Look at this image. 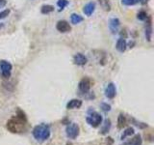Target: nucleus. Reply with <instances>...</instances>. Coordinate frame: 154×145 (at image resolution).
I'll return each instance as SVG.
<instances>
[{
  "label": "nucleus",
  "instance_id": "f257e3e1",
  "mask_svg": "<svg viewBox=\"0 0 154 145\" xmlns=\"http://www.w3.org/2000/svg\"><path fill=\"white\" fill-rule=\"evenodd\" d=\"M34 138L38 142H45L50 137L51 130L50 127L47 124H40L34 127L32 130Z\"/></svg>",
  "mask_w": 154,
  "mask_h": 145
},
{
  "label": "nucleus",
  "instance_id": "f03ea898",
  "mask_svg": "<svg viewBox=\"0 0 154 145\" xmlns=\"http://www.w3.org/2000/svg\"><path fill=\"white\" fill-rule=\"evenodd\" d=\"M26 123L27 122H24V121L17 118V116H14V117H12L10 120L7 121L6 128L8 129L9 132H11L12 134H18L22 132V130L24 129V126L26 125Z\"/></svg>",
  "mask_w": 154,
  "mask_h": 145
},
{
  "label": "nucleus",
  "instance_id": "7ed1b4c3",
  "mask_svg": "<svg viewBox=\"0 0 154 145\" xmlns=\"http://www.w3.org/2000/svg\"><path fill=\"white\" fill-rule=\"evenodd\" d=\"M86 121L91 127L97 128L101 124H102L103 118H102V116H101V114H99L98 112L90 109L88 111V116L86 117Z\"/></svg>",
  "mask_w": 154,
  "mask_h": 145
},
{
  "label": "nucleus",
  "instance_id": "20e7f679",
  "mask_svg": "<svg viewBox=\"0 0 154 145\" xmlns=\"http://www.w3.org/2000/svg\"><path fill=\"white\" fill-rule=\"evenodd\" d=\"M79 126L76 123H70L66 128V134L69 139H75L79 135Z\"/></svg>",
  "mask_w": 154,
  "mask_h": 145
},
{
  "label": "nucleus",
  "instance_id": "39448f33",
  "mask_svg": "<svg viewBox=\"0 0 154 145\" xmlns=\"http://www.w3.org/2000/svg\"><path fill=\"white\" fill-rule=\"evenodd\" d=\"M12 70H13V66L10 62L6 60L0 61V71H1V75L4 79H9L11 76Z\"/></svg>",
  "mask_w": 154,
  "mask_h": 145
},
{
  "label": "nucleus",
  "instance_id": "423d86ee",
  "mask_svg": "<svg viewBox=\"0 0 154 145\" xmlns=\"http://www.w3.org/2000/svg\"><path fill=\"white\" fill-rule=\"evenodd\" d=\"M91 81L89 77H84V79H82L78 83L79 91L81 93H84V94L89 93L91 90Z\"/></svg>",
  "mask_w": 154,
  "mask_h": 145
},
{
  "label": "nucleus",
  "instance_id": "0eeeda50",
  "mask_svg": "<svg viewBox=\"0 0 154 145\" xmlns=\"http://www.w3.org/2000/svg\"><path fill=\"white\" fill-rule=\"evenodd\" d=\"M56 29L61 33H67L71 30V26L66 21H59L56 24Z\"/></svg>",
  "mask_w": 154,
  "mask_h": 145
},
{
  "label": "nucleus",
  "instance_id": "6e6552de",
  "mask_svg": "<svg viewBox=\"0 0 154 145\" xmlns=\"http://www.w3.org/2000/svg\"><path fill=\"white\" fill-rule=\"evenodd\" d=\"M116 95H117V89H116V85L113 82H110V83L106 86L105 88V96L107 97L108 99L112 100L114 99Z\"/></svg>",
  "mask_w": 154,
  "mask_h": 145
},
{
  "label": "nucleus",
  "instance_id": "1a4fd4ad",
  "mask_svg": "<svg viewBox=\"0 0 154 145\" xmlns=\"http://www.w3.org/2000/svg\"><path fill=\"white\" fill-rule=\"evenodd\" d=\"M88 62V58L82 53H76L73 56V63L77 66H84Z\"/></svg>",
  "mask_w": 154,
  "mask_h": 145
},
{
  "label": "nucleus",
  "instance_id": "9d476101",
  "mask_svg": "<svg viewBox=\"0 0 154 145\" xmlns=\"http://www.w3.org/2000/svg\"><path fill=\"white\" fill-rule=\"evenodd\" d=\"M119 25H120V21H119V18H113L110 19V21H109V29H110V31L112 32L113 34H117L118 33Z\"/></svg>",
  "mask_w": 154,
  "mask_h": 145
},
{
  "label": "nucleus",
  "instance_id": "9b49d317",
  "mask_svg": "<svg viewBox=\"0 0 154 145\" xmlns=\"http://www.w3.org/2000/svg\"><path fill=\"white\" fill-rule=\"evenodd\" d=\"M82 105H83V102L79 99H72L70 100L69 103L66 104V108L67 109H75V108H80Z\"/></svg>",
  "mask_w": 154,
  "mask_h": 145
},
{
  "label": "nucleus",
  "instance_id": "f8f14e48",
  "mask_svg": "<svg viewBox=\"0 0 154 145\" xmlns=\"http://www.w3.org/2000/svg\"><path fill=\"white\" fill-rule=\"evenodd\" d=\"M95 11V3L94 2H89L88 4H86L83 8V12L86 16L91 17Z\"/></svg>",
  "mask_w": 154,
  "mask_h": 145
},
{
  "label": "nucleus",
  "instance_id": "ddd939ff",
  "mask_svg": "<svg viewBox=\"0 0 154 145\" xmlns=\"http://www.w3.org/2000/svg\"><path fill=\"white\" fill-rule=\"evenodd\" d=\"M116 48L119 51V52H124L126 50L127 48V43L125 41L124 38H119L118 42H117V45H116Z\"/></svg>",
  "mask_w": 154,
  "mask_h": 145
},
{
  "label": "nucleus",
  "instance_id": "4468645a",
  "mask_svg": "<svg viewBox=\"0 0 154 145\" xmlns=\"http://www.w3.org/2000/svg\"><path fill=\"white\" fill-rule=\"evenodd\" d=\"M111 125H112V124H111V120L110 119H105L104 123L102 124V127H101V129H100L99 134H102V135L107 134L108 132L110 130V129H111Z\"/></svg>",
  "mask_w": 154,
  "mask_h": 145
},
{
  "label": "nucleus",
  "instance_id": "2eb2a0df",
  "mask_svg": "<svg viewBox=\"0 0 154 145\" xmlns=\"http://www.w3.org/2000/svg\"><path fill=\"white\" fill-rule=\"evenodd\" d=\"M151 36H152V26H151V18H149L148 23L146 26V38L148 42L151 41Z\"/></svg>",
  "mask_w": 154,
  "mask_h": 145
},
{
  "label": "nucleus",
  "instance_id": "dca6fc26",
  "mask_svg": "<svg viewBox=\"0 0 154 145\" xmlns=\"http://www.w3.org/2000/svg\"><path fill=\"white\" fill-rule=\"evenodd\" d=\"M126 126V118L122 113H119L118 117V129L122 130Z\"/></svg>",
  "mask_w": 154,
  "mask_h": 145
},
{
  "label": "nucleus",
  "instance_id": "f3484780",
  "mask_svg": "<svg viewBox=\"0 0 154 145\" xmlns=\"http://www.w3.org/2000/svg\"><path fill=\"white\" fill-rule=\"evenodd\" d=\"M142 144H143V139L140 134L134 135V137L127 143V145H142Z\"/></svg>",
  "mask_w": 154,
  "mask_h": 145
},
{
  "label": "nucleus",
  "instance_id": "a211bd4d",
  "mask_svg": "<svg viewBox=\"0 0 154 145\" xmlns=\"http://www.w3.org/2000/svg\"><path fill=\"white\" fill-rule=\"evenodd\" d=\"M70 21L73 24H78V23L83 21V18H82L78 14H72L70 16Z\"/></svg>",
  "mask_w": 154,
  "mask_h": 145
},
{
  "label": "nucleus",
  "instance_id": "6ab92c4d",
  "mask_svg": "<svg viewBox=\"0 0 154 145\" xmlns=\"http://www.w3.org/2000/svg\"><path fill=\"white\" fill-rule=\"evenodd\" d=\"M53 11H54V6H52V5H43V6H42V9H41V12L43 14H50Z\"/></svg>",
  "mask_w": 154,
  "mask_h": 145
},
{
  "label": "nucleus",
  "instance_id": "aec40b11",
  "mask_svg": "<svg viewBox=\"0 0 154 145\" xmlns=\"http://www.w3.org/2000/svg\"><path fill=\"white\" fill-rule=\"evenodd\" d=\"M135 134V130H134V128L132 127H129L127 129H125V130L123 132L122 135V139H125L127 137H131V135H133Z\"/></svg>",
  "mask_w": 154,
  "mask_h": 145
},
{
  "label": "nucleus",
  "instance_id": "412c9836",
  "mask_svg": "<svg viewBox=\"0 0 154 145\" xmlns=\"http://www.w3.org/2000/svg\"><path fill=\"white\" fill-rule=\"evenodd\" d=\"M17 118H19L20 120H22V121H24V122H27V117H26V114L24 113V111L23 110H21V109H17Z\"/></svg>",
  "mask_w": 154,
  "mask_h": 145
},
{
  "label": "nucleus",
  "instance_id": "4be33fe9",
  "mask_svg": "<svg viewBox=\"0 0 154 145\" xmlns=\"http://www.w3.org/2000/svg\"><path fill=\"white\" fill-rule=\"evenodd\" d=\"M57 5H58V7L60 8V11H61V10L66 8L67 5H69V1H67V0H58Z\"/></svg>",
  "mask_w": 154,
  "mask_h": 145
},
{
  "label": "nucleus",
  "instance_id": "5701e85b",
  "mask_svg": "<svg viewBox=\"0 0 154 145\" xmlns=\"http://www.w3.org/2000/svg\"><path fill=\"white\" fill-rule=\"evenodd\" d=\"M122 3L125 6H133L138 3V0H122Z\"/></svg>",
  "mask_w": 154,
  "mask_h": 145
},
{
  "label": "nucleus",
  "instance_id": "b1692460",
  "mask_svg": "<svg viewBox=\"0 0 154 145\" xmlns=\"http://www.w3.org/2000/svg\"><path fill=\"white\" fill-rule=\"evenodd\" d=\"M132 121H133L134 125H135V126H137V127H138V128H140V129H146V128H147V127H148V125H147V124L138 122V121H136L135 119H132Z\"/></svg>",
  "mask_w": 154,
  "mask_h": 145
},
{
  "label": "nucleus",
  "instance_id": "393cba45",
  "mask_svg": "<svg viewBox=\"0 0 154 145\" xmlns=\"http://www.w3.org/2000/svg\"><path fill=\"white\" fill-rule=\"evenodd\" d=\"M137 18H138V19H140V21H144V19L147 18V14L144 11H141L138 13Z\"/></svg>",
  "mask_w": 154,
  "mask_h": 145
},
{
  "label": "nucleus",
  "instance_id": "a878e982",
  "mask_svg": "<svg viewBox=\"0 0 154 145\" xmlns=\"http://www.w3.org/2000/svg\"><path fill=\"white\" fill-rule=\"evenodd\" d=\"M10 12H11V11H10V9H6V10H4V11L0 12V21L3 19V18H7L9 16Z\"/></svg>",
  "mask_w": 154,
  "mask_h": 145
},
{
  "label": "nucleus",
  "instance_id": "bb28decb",
  "mask_svg": "<svg viewBox=\"0 0 154 145\" xmlns=\"http://www.w3.org/2000/svg\"><path fill=\"white\" fill-rule=\"evenodd\" d=\"M100 108L101 109H102L103 111H105V112H108V111L111 110V105H108V104H106V103H102L100 105Z\"/></svg>",
  "mask_w": 154,
  "mask_h": 145
},
{
  "label": "nucleus",
  "instance_id": "cd10ccee",
  "mask_svg": "<svg viewBox=\"0 0 154 145\" xmlns=\"http://www.w3.org/2000/svg\"><path fill=\"white\" fill-rule=\"evenodd\" d=\"M113 143H114V139L112 137L106 138V145H113Z\"/></svg>",
  "mask_w": 154,
  "mask_h": 145
},
{
  "label": "nucleus",
  "instance_id": "c85d7f7f",
  "mask_svg": "<svg viewBox=\"0 0 154 145\" xmlns=\"http://www.w3.org/2000/svg\"><path fill=\"white\" fill-rule=\"evenodd\" d=\"M6 4H7V0H0V8L5 7Z\"/></svg>",
  "mask_w": 154,
  "mask_h": 145
},
{
  "label": "nucleus",
  "instance_id": "c756f323",
  "mask_svg": "<svg viewBox=\"0 0 154 145\" xmlns=\"http://www.w3.org/2000/svg\"><path fill=\"white\" fill-rule=\"evenodd\" d=\"M138 2H141L142 4H144L146 3V0H138Z\"/></svg>",
  "mask_w": 154,
  "mask_h": 145
},
{
  "label": "nucleus",
  "instance_id": "7c9ffc66",
  "mask_svg": "<svg viewBox=\"0 0 154 145\" xmlns=\"http://www.w3.org/2000/svg\"><path fill=\"white\" fill-rule=\"evenodd\" d=\"M66 145H73V144H72L71 142H67V143H66Z\"/></svg>",
  "mask_w": 154,
  "mask_h": 145
},
{
  "label": "nucleus",
  "instance_id": "2f4dec72",
  "mask_svg": "<svg viewBox=\"0 0 154 145\" xmlns=\"http://www.w3.org/2000/svg\"><path fill=\"white\" fill-rule=\"evenodd\" d=\"M146 1H148V0H146Z\"/></svg>",
  "mask_w": 154,
  "mask_h": 145
}]
</instances>
